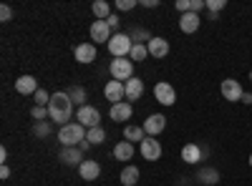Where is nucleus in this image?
I'll list each match as a JSON object with an SVG mask.
<instances>
[{
	"label": "nucleus",
	"mask_w": 252,
	"mask_h": 186,
	"mask_svg": "<svg viewBox=\"0 0 252 186\" xmlns=\"http://www.w3.org/2000/svg\"><path fill=\"white\" fill-rule=\"evenodd\" d=\"M48 116H51V123H58V126H66V123H71V116H73V101H71L68 91H58V93L51 96Z\"/></svg>",
	"instance_id": "nucleus-1"
},
{
	"label": "nucleus",
	"mask_w": 252,
	"mask_h": 186,
	"mask_svg": "<svg viewBox=\"0 0 252 186\" xmlns=\"http://www.w3.org/2000/svg\"><path fill=\"white\" fill-rule=\"evenodd\" d=\"M86 131H89V129H83L78 121H71V123H66V126H61V129H58L61 146H63V149H66V146H78L81 141H86Z\"/></svg>",
	"instance_id": "nucleus-2"
},
{
	"label": "nucleus",
	"mask_w": 252,
	"mask_h": 186,
	"mask_svg": "<svg viewBox=\"0 0 252 186\" xmlns=\"http://www.w3.org/2000/svg\"><path fill=\"white\" fill-rule=\"evenodd\" d=\"M106 48H109V53H111L114 58H129V53H131V48H134V40H131L129 33H116V35H111V40L106 43Z\"/></svg>",
	"instance_id": "nucleus-3"
},
{
	"label": "nucleus",
	"mask_w": 252,
	"mask_h": 186,
	"mask_svg": "<svg viewBox=\"0 0 252 186\" xmlns=\"http://www.w3.org/2000/svg\"><path fill=\"white\" fill-rule=\"evenodd\" d=\"M114 80H121V83H126L129 78H134V60L131 58H114L111 66H109Z\"/></svg>",
	"instance_id": "nucleus-4"
},
{
	"label": "nucleus",
	"mask_w": 252,
	"mask_h": 186,
	"mask_svg": "<svg viewBox=\"0 0 252 186\" xmlns=\"http://www.w3.org/2000/svg\"><path fill=\"white\" fill-rule=\"evenodd\" d=\"M76 121L81 123L83 129H96V126H101V113H98V108L96 106H81L78 111H76Z\"/></svg>",
	"instance_id": "nucleus-5"
},
{
	"label": "nucleus",
	"mask_w": 252,
	"mask_h": 186,
	"mask_svg": "<svg viewBox=\"0 0 252 186\" xmlns=\"http://www.w3.org/2000/svg\"><path fill=\"white\" fill-rule=\"evenodd\" d=\"M220 91H222L224 101H232V103L242 101V96H245L242 83H240V80H235V78H224V80H222V86H220Z\"/></svg>",
	"instance_id": "nucleus-6"
},
{
	"label": "nucleus",
	"mask_w": 252,
	"mask_h": 186,
	"mask_svg": "<svg viewBox=\"0 0 252 186\" xmlns=\"http://www.w3.org/2000/svg\"><path fill=\"white\" fill-rule=\"evenodd\" d=\"M139 151L146 161H159L161 159V143L154 138V136H146L141 143H139Z\"/></svg>",
	"instance_id": "nucleus-7"
},
{
	"label": "nucleus",
	"mask_w": 252,
	"mask_h": 186,
	"mask_svg": "<svg viewBox=\"0 0 252 186\" xmlns=\"http://www.w3.org/2000/svg\"><path fill=\"white\" fill-rule=\"evenodd\" d=\"M154 98L161 103V106H172V103L177 101V91L172 83H166V80H161V83L154 86Z\"/></svg>",
	"instance_id": "nucleus-8"
},
{
	"label": "nucleus",
	"mask_w": 252,
	"mask_h": 186,
	"mask_svg": "<svg viewBox=\"0 0 252 186\" xmlns=\"http://www.w3.org/2000/svg\"><path fill=\"white\" fill-rule=\"evenodd\" d=\"M103 96H106V101L111 106H116V103H121L126 98V88H124L121 80H109V83L103 86Z\"/></svg>",
	"instance_id": "nucleus-9"
},
{
	"label": "nucleus",
	"mask_w": 252,
	"mask_h": 186,
	"mask_svg": "<svg viewBox=\"0 0 252 186\" xmlns=\"http://www.w3.org/2000/svg\"><path fill=\"white\" fill-rule=\"evenodd\" d=\"M58 159L66 163V166H81L83 161V151L78 149V146H66V149H61V154H58Z\"/></svg>",
	"instance_id": "nucleus-10"
},
{
	"label": "nucleus",
	"mask_w": 252,
	"mask_h": 186,
	"mask_svg": "<svg viewBox=\"0 0 252 186\" xmlns=\"http://www.w3.org/2000/svg\"><path fill=\"white\" fill-rule=\"evenodd\" d=\"M141 126H144V131H146V136H159L164 129H166V118L161 116V113H154V116H149V118H146L144 123H141Z\"/></svg>",
	"instance_id": "nucleus-11"
},
{
	"label": "nucleus",
	"mask_w": 252,
	"mask_h": 186,
	"mask_svg": "<svg viewBox=\"0 0 252 186\" xmlns=\"http://www.w3.org/2000/svg\"><path fill=\"white\" fill-rule=\"evenodd\" d=\"M73 55H76V60L78 63H94L96 60V46L94 43H81V46H76L73 48Z\"/></svg>",
	"instance_id": "nucleus-12"
},
{
	"label": "nucleus",
	"mask_w": 252,
	"mask_h": 186,
	"mask_svg": "<svg viewBox=\"0 0 252 186\" xmlns=\"http://www.w3.org/2000/svg\"><path fill=\"white\" fill-rule=\"evenodd\" d=\"M78 176L83 179V181H96L98 176H101V166H98V161H91V159H86L78 166Z\"/></svg>",
	"instance_id": "nucleus-13"
},
{
	"label": "nucleus",
	"mask_w": 252,
	"mask_h": 186,
	"mask_svg": "<svg viewBox=\"0 0 252 186\" xmlns=\"http://www.w3.org/2000/svg\"><path fill=\"white\" fill-rule=\"evenodd\" d=\"M91 38L96 40V43H109V40H111V28H109L106 20H94Z\"/></svg>",
	"instance_id": "nucleus-14"
},
{
	"label": "nucleus",
	"mask_w": 252,
	"mask_h": 186,
	"mask_svg": "<svg viewBox=\"0 0 252 186\" xmlns=\"http://www.w3.org/2000/svg\"><path fill=\"white\" fill-rule=\"evenodd\" d=\"M146 48H149V55H154V58H164V55H169V40H164V38L154 35L149 43H146Z\"/></svg>",
	"instance_id": "nucleus-15"
},
{
	"label": "nucleus",
	"mask_w": 252,
	"mask_h": 186,
	"mask_svg": "<svg viewBox=\"0 0 252 186\" xmlns=\"http://www.w3.org/2000/svg\"><path fill=\"white\" fill-rule=\"evenodd\" d=\"M124 88H126V101H139L144 96V80L134 76L124 83Z\"/></svg>",
	"instance_id": "nucleus-16"
},
{
	"label": "nucleus",
	"mask_w": 252,
	"mask_h": 186,
	"mask_svg": "<svg viewBox=\"0 0 252 186\" xmlns=\"http://www.w3.org/2000/svg\"><path fill=\"white\" fill-rule=\"evenodd\" d=\"M131 103L129 101H121V103H116V106H111V111H109V116H111V121H116V123H121V121H129L131 118Z\"/></svg>",
	"instance_id": "nucleus-17"
},
{
	"label": "nucleus",
	"mask_w": 252,
	"mask_h": 186,
	"mask_svg": "<svg viewBox=\"0 0 252 186\" xmlns=\"http://www.w3.org/2000/svg\"><path fill=\"white\" fill-rule=\"evenodd\" d=\"M199 15L197 13H184V15H179V28H182V33H197L199 30Z\"/></svg>",
	"instance_id": "nucleus-18"
},
{
	"label": "nucleus",
	"mask_w": 252,
	"mask_h": 186,
	"mask_svg": "<svg viewBox=\"0 0 252 186\" xmlns=\"http://www.w3.org/2000/svg\"><path fill=\"white\" fill-rule=\"evenodd\" d=\"M15 91H18L20 96H31V93L38 91V80H35L33 76H20V78L15 80Z\"/></svg>",
	"instance_id": "nucleus-19"
},
{
	"label": "nucleus",
	"mask_w": 252,
	"mask_h": 186,
	"mask_svg": "<svg viewBox=\"0 0 252 186\" xmlns=\"http://www.w3.org/2000/svg\"><path fill=\"white\" fill-rule=\"evenodd\" d=\"M134 156V143L131 141H119L114 146V159L116 161H131Z\"/></svg>",
	"instance_id": "nucleus-20"
},
{
	"label": "nucleus",
	"mask_w": 252,
	"mask_h": 186,
	"mask_svg": "<svg viewBox=\"0 0 252 186\" xmlns=\"http://www.w3.org/2000/svg\"><path fill=\"white\" fill-rule=\"evenodd\" d=\"M202 146H197V143H184V149H182V161L187 163H197L202 161Z\"/></svg>",
	"instance_id": "nucleus-21"
},
{
	"label": "nucleus",
	"mask_w": 252,
	"mask_h": 186,
	"mask_svg": "<svg viewBox=\"0 0 252 186\" xmlns=\"http://www.w3.org/2000/svg\"><path fill=\"white\" fill-rule=\"evenodd\" d=\"M197 181L204 184V186H215V184L220 181V171L212 169V166H202V169L197 171Z\"/></svg>",
	"instance_id": "nucleus-22"
},
{
	"label": "nucleus",
	"mask_w": 252,
	"mask_h": 186,
	"mask_svg": "<svg viewBox=\"0 0 252 186\" xmlns=\"http://www.w3.org/2000/svg\"><path fill=\"white\" fill-rule=\"evenodd\" d=\"M86 141L91 143V146H101V143L106 141V129H103V126L89 129V131H86Z\"/></svg>",
	"instance_id": "nucleus-23"
},
{
	"label": "nucleus",
	"mask_w": 252,
	"mask_h": 186,
	"mask_svg": "<svg viewBox=\"0 0 252 186\" xmlns=\"http://www.w3.org/2000/svg\"><path fill=\"white\" fill-rule=\"evenodd\" d=\"M124 138L131 141V143H134V141L141 143V141L146 138V131H144V126H126V129H124Z\"/></svg>",
	"instance_id": "nucleus-24"
},
{
	"label": "nucleus",
	"mask_w": 252,
	"mask_h": 186,
	"mask_svg": "<svg viewBox=\"0 0 252 186\" xmlns=\"http://www.w3.org/2000/svg\"><path fill=\"white\" fill-rule=\"evenodd\" d=\"M139 169L136 166H126L124 171H121V184L124 186H136V181H139Z\"/></svg>",
	"instance_id": "nucleus-25"
},
{
	"label": "nucleus",
	"mask_w": 252,
	"mask_h": 186,
	"mask_svg": "<svg viewBox=\"0 0 252 186\" xmlns=\"http://www.w3.org/2000/svg\"><path fill=\"white\" fill-rule=\"evenodd\" d=\"M91 10H94L96 20H106V18L111 15V5L106 3V0H96V3L91 5Z\"/></svg>",
	"instance_id": "nucleus-26"
},
{
	"label": "nucleus",
	"mask_w": 252,
	"mask_h": 186,
	"mask_svg": "<svg viewBox=\"0 0 252 186\" xmlns=\"http://www.w3.org/2000/svg\"><path fill=\"white\" fill-rule=\"evenodd\" d=\"M68 96H71L73 103H78V108L86 106V88H83V86H73V88L68 91Z\"/></svg>",
	"instance_id": "nucleus-27"
},
{
	"label": "nucleus",
	"mask_w": 252,
	"mask_h": 186,
	"mask_svg": "<svg viewBox=\"0 0 252 186\" xmlns=\"http://www.w3.org/2000/svg\"><path fill=\"white\" fill-rule=\"evenodd\" d=\"M51 129H53V123H51V121H35L33 133H35L38 138H46V136L51 133Z\"/></svg>",
	"instance_id": "nucleus-28"
},
{
	"label": "nucleus",
	"mask_w": 252,
	"mask_h": 186,
	"mask_svg": "<svg viewBox=\"0 0 252 186\" xmlns=\"http://www.w3.org/2000/svg\"><path fill=\"white\" fill-rule=\"evenodd\" d=\"M146 55H149V48H146V46H141V43H134V48H131L129 58L139 63V60H146Z\"/></svg>",
	"instance_id": "nucleus-29"
},
{
	"label": "nucleus",
	"mask_w": 252,
	"mask_h": 186,
	"mask_svg": "<svg viewBox=\"0 0 252 186\" xmlns=\"http://www.w3.org/2000/svg\"><path fill=\"white\" fill-rule=\"evenodd\" d=\"M131 38H136V43H141V46H146V43H149V40L154 38L149 30H146V28H134V33H131Z\"/></svg>",
	"instance_id": "nucleus-30"
},
{
	"label": "nucleus",
	"mask_w": 252,
	"mask_h": 186,
	"mask_svg": "<svg viewBox=\"0 0 252 186\" xmlns=\"http://www.w3.org/2000/svg\"><path fill=\"white\" fill-rule=\"evenodd\" d=\"M31 116H33L35 121H46V118H51V116H48V106H33V108H31Z\"/></svg>",
	"instance_id": "nucleus-31"
},
{
	"label": "nucleus",
	"mask_w": 252,
	"mask_h": 186,
	"mask_svg": "<svg viewBox=\"0 0 252 186\" xmlns=\"http://www.w3.org/2000/svg\"><path fill=\"white\" fill-rule=\"evenodd\" d=\"M48 103H51V93L43 91V88H38L35 91V106H48Z\"/></svg>",
	"instance_id": "nucleus-32"
},
{
	"label": "nucleus",
	"mask_w": 252,
	"mask_h": 186,
	"mask_svg": "<svg viewBox=\"0 0 252 186\" xmlns=\"http://www.w3.org/2000/svg\"><path fill=\"white\" fill-rule=\"evenodd\" d=\"M224 5H227V0H207V10L212 13V15H217Z\"/></svg>",
	"instance_id": "nucleus-33"
},
{
	"label": "nucleus",
	"mask_w": 252,
	"mask_h": 186,
	"mask_svg": "<svg viewBox=\"0 0 252 186\" xmlns=\"http://www.w3.org/2000/svg\"><path fill=\"white\" fill-rule=\"evenodd\" d=\"M174 8H177V13H179V15H184V13H192V3H189V0H177Z\"/></svg>",
	"instance_id": "nucleus-34"
},
{
	"label": "nucleus",
	"mask_w": 252,
	"mask_h": 186,
	"mask_svg": "<svg viewBox=\"0 0 252 186\" xmlns=\"http://www.w3.org/2000/svg\"><path fill=\"white\" fill-rule=\"evenodd\" d=\"M136 0H116V10H134Z\"/></svg>",
	"instance_id": "nucleus-35"
},
{
	"label": "nucleus",
	"mask_w": 252,
	"mask_h": 186,
	"mask_svg": "<svg viewBox=\"0 0 252 186\" xmlns=\"http://www.w3.org/2000/svg\"><path fill=\"white\" fill-rule=\"evenodd\" d=\"M106 23H109V28H111V30H116V33H119V23H121V18H119L116 13H111V15L106 18Z\"/></svg>",
	"instance_id": "nucleus-36"
},
{
	"label": "nucleus",
	"mask_w": 252,
	"mask_h": 186,
	"mask_svg": "<svg viewBox=\"0 0 252 186\" xmlns=\"http://www.w3.org/2000/svg\"><path fill=\"white\" fill-rule=\"evenodd\" d=\"M10 18H13V10H10V5H3V8H0V20H3V23H8Z\"/></svg>",
	"instance_id": "nucleus-37"
},
{
	"label": "nucleus",
	"mask_w": 252,
	"mask_h": 186,
	"mask_svg": "<svg viewBox=\"0 0 252 186\" xmlns=\"http://www.w3.org/2000/svg\"><path fill=\"white\" fill-rule=\"evenodd\" d=\"M189 3H192V13H197V15H199V10H204V8H207L204 0H189Z\"/></svg>",
	"instance_id": "nucleus-38"
},
{
	"label": "nucleus",
	"mask_w": 252,
	"mask_h": 186,
	"mask_svg": "<svg viewBox=\"0 0 252 186\" xmlns=\"http://www.w3.org/2000/svg\"><path fill=\"white\" fill-rule=\"evenodd\" d=\"M144 8H159V0H141Z\"/></svg>",
	"instance_id": "nucleus-39"
},
{
	"label": "nucleus",
	"mask_w": 252,
	"mask_h": 186,
	"mask_svg": "<svg viewBox=\"0 0 252 186\" xmlns=\"http://www.w3.org/2000/svg\"><path fill=\"white\" fill-rule=\"evenodd\" d=\"M8 176H10V169L3 163V169H0V179H8Z\"/></svg>",
	"instance_id": "nucleus-40"
},
{
	"label": "nucleus",
	"mask_w": 252,
	"mask_h": 186,
	"mask_svg": "<svg viewBox=\"0 0 252 186\" xmlns=\"http://www.w3.org/2000/svg\"><path fill=\"white\" fill-rule=\"evenodd\" d=\"M89 146H91L89 141H81V143H78V149H81V151H89Z\"/></svg>",
	"instance_id": "nucleus-41"
},
{
	"label": "nucleus",
	"mask_w": 252,
	"mask_h": 186,
	"mask_svg": "<svg viewBox=\"0 0 252 186\" xmlns=\"http://www.w3.org/2000/svg\"><path fill=\"white\" fill-rule=\"evenodd\" d=\"M242 103H252V93H247V91H245V96H242Z\"/></svg>",
	"instance_id": "nucleus-42"
},
{
	"label": "nucleus",
	"mask_w": 252,
	"mask_h": 186,
	"mask_svg": "<svg viewBox=\"0 0 252 186\" xmlns=\"http://www.w3.org/2000/svg\"><path fill=\"white\" fill-rule=\"evenodd\" d=\"M250 166H252V154H250Z\"/></svg>",
	"instance_id": "nucleus-43"
},
{
	"label": "nucleus",
	"mask_w": 252,
	"mask_h": 186,
	"mask_svg": "<svg viewBox=\"0 0 252 186\" xmlns=\"http://www.w3.org/2000/svg\"><path fill=\"white\" fill-rule=\"evenodd\" d=\"M250 78H252V73H250Z\"/></svg>",
	"instance_id": "nucleus-44"
}]
</instances>
